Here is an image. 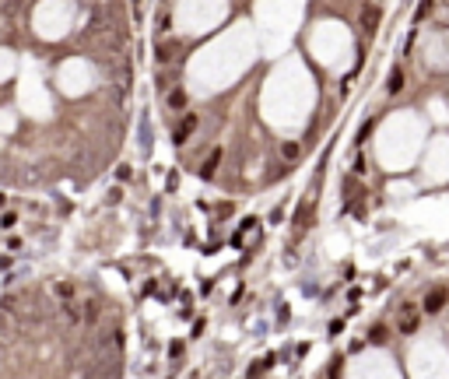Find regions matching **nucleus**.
Masks as SVG:
<instances>
[{
	"mask_svg": "<svg viewBox=\"0 0 449 379\" xmlns=\"http://www.w3.org/2000/svg\"><path fill=\"white\" fill-rule=\"evenodd\" d=\"M281 155H285L288 162H291V158H298V144H291V141H288L285 148H281Z\"/></svg>",
	"mask_w": 449,
	"mask_h": 379,
	"instance_id": "9",
	"label": "nucleus"
},
{
	"mask_svg": "<svg viewBox=\"0 0 449 379\" xmlns=\"http://www.w3.org/2000/svg\"><path fill=\"white\" fill-rule=\"evenodd\" d=\"M218 162H221V151L214 148V151L207 155V162H204V166H201V176H204V179H211V176L218 172Z\"/></svg>",
	"mask_w": 449,
	"mask_h": 379,
	"instance_id": "5",
	"label": "nucleus"
},
{
	"mask_svg": "<svg viewBox=\"0 0 449 379\" xmlns=\"http://www.w3.org/2000/svg\"><path fill=\"white\" fill-rule=\"evenodd\" d=\"M372 340H375V344H383V340H386V330H383V327H375V330H372Z\"/></svg>",
	"mask_w": 449,
	"mask_h": 379,
	"instance_id": "11",
	"label": "nucleus"
},
{
	"mask_svg": "<svg viewBox=\"0 0 449 379\" xmlns=\"http://www.w3.org/2000/svg\"><path fill=\"white\" fill-rule=\"evenodd\" d=\"M375 21H379V11H375V7H365V11H362V25L372 32V29H375Z\"/></svg>",
	"mask_w": 449,
	"mask_h": 379,
	"instance_id": "8",
	"label": "nucleus"
},
{
	"mask_svg": "<svg viewBox=\"0 0 449 379\" xmlns=\"http://www.w3.org/2000/svg\"><path fill=\"white\" fill-rule=\"evenodd\" d=\"M414 327H418V316H414V309H404L400 313V334H414Z\"/></svg>",
	"mask_w": 449,
	"mask_h": 379,
	"instance_id": "6",
	"label": "nucleus"
},
{
	"mask_svg": "<svg viewBox=\"0 0 449 379\" xmlns=\"http://www.w3.org/2000/svg\"><path fill=\"white\" fill-rule=\"evenodd\" d=\"M446 288H432V292H428V298H425V313H439V309H443V305H446Z\"/></svg>",
	"mask_w": 449,
	"mask_h": 379,
	"instance_id": "2",
	"label": "nucleus"
},
{
	"mask_svg": "<svg viewBox=\"0 0 449 379\" xmlns=\"http://www.w3.org/2000/svg\"><path fill=\"white\" fill-rule=\"evenodd\" d=\"M193 130H197V116L190 113V116H183V123L176 126V137H172V141H176V144H186Z\"/></svg>",
	"mask_w": 449,
	"mask_h": 379,
	"instance_id": "1",
	"label": "nucleus"
},
{
	"mask_svg": "<svg viewBox=\"0 0 449 379\" xmlns=\"http://www.w3.org/2000/svg\"><path fill=\"white\" fill-rule=\"evenodd\" d=\"M168 109H172V113H183V109H186V91H183V88H172V91H168Z\"/></svg>",
	"mask_w": 449,
	"mask_h": 379,
	"instance_id": "3",
	"label": "nucleus"
},
{
	"mask_svg": "<svg viewBox=\"0 0 449 379\" xmlns=\"http://www.w3.org/2000/svg\"><path fill=\"white\" fill-rule=\"evenodd\" d=\"M4 334H11V320H7V313L0 309V337Z\"/></svg>",
	"mask_w": 449,
	"mask_h": 379,
	"instance_id": "10",
	"label": "nucleus"
},
{
	"mask_svg": "<svg viewBox=\"0 0 449 379\" xmlns=\"http://www.w3.org/2000/svg\"><path fill=\"white\" fill-rule=\"evenodd\" d=\"M99 316H102V305H99L95 298H88V302H84V309H81V320H84V323H95Z\"/></svg>",
	"mask_w": 449,
	"mask_h": 379,
	"instance_id": "4",
	"label": "nucleus"
},
{
	"mask_svg": "<svg viewBox=\"0 0 449 379\" xmlns=\"http://www.w3.org/2000/svg\"><path fill=\"white\" fill-rule=\"evenodd\" d=\"M386 88H390V95H397V91H404V71H400V67H397V71L390 74V84H386Z\"/></svg>",
	"mask_w": 449,
	"mask_h": 379,
	"instance_id": "7",
	"label": "nucleus"
}]
</instances>
